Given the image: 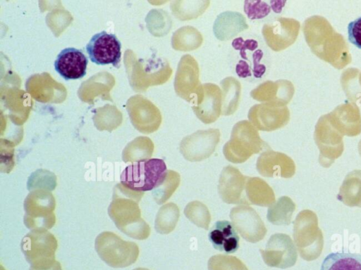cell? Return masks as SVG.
Instances as JSON below:
<instances>
[{
	"instance_id": "25",
	"label": "cell",
	"mask_w": 361,
	"mask_h": 270,
	"mask_svg": "<svg viewBox=\"0 0 361 270\" xmlns=\"http://www.w3.org/2000/svg\"><path fill=\"white\" fill-rule=\"evenodd\" d=\"M180 216L178 207L173 202L162 205L156 216L154 228L161 234H168L175 229Z\"/></svg>"
},
{
	"instance_id": "11",
	"label": "cell",
	"mask_w": 361,
	"mask_h": 270,
	"mask_svg": "<svg viewBox=\"0 0 361 270\" xmlns=\"http://www.w3.org/2000/svg\"><path fill=\"white\" fill-rule=\"evenodd\" d=\"M246 179L237 168L231 165L224 167L218 184L221 200L227 204L250 205L245 196Z\"/></svg>"
},
{
	"instance_id": "13",
	"label": "cell",
	"mask_w": 361,
	"mask_h": 270,
	"mask_svg": "<svg viewBox=\"0 0 361 270\" xmlns=\"http://www.w3.org/2000/svg\"><path fill=\"white\" fill-rule=\"evenodd\" d=\"M222 96L221 89L215 84L206 83L192 105L197 117L204 124L215 122L221 115Z\"/></svg>"
},
{
	"instance_id": "17",
	"label": "cell",
	"mask_w": 361,
	"mask_h": 270,
	"mask_svg": "<svg viewBox=\"0 0 361 270\" xmlns=\"http://www.w3.org/2000/svg\"><path fill=\"white\" fill-rule=\"evenodd\" d=\"M247 28L248 25L243 14L235 11H225L216 17L213 32L218 39L226 41Z\"/></svg>"
},
{
	"instance_id": "24",
	"label": "cell",
	"mask_w": 361,
	"mask_h": 270,
	"mask_svg": "<svg viewBox=\"0 0 361 270\" xmlns=\"http://www.w3.org/2000/svg\"><path fill=\"white\" fill-rule=\"evenodd\" d=\"M209 4V0H175L171 4V9L176 18L189 20L201 15Z\"/></svg>"
},
{
	"instance_id": "2",
	"label": "cell",
	"mask_w": 361,
	"mask_h": 270,
	"mask_svg": "<svg viewBox=\"0 0 361 270\" xmlns=\"http://www.w3.org/2000/svg\"><path fill=\"white\" fill-rule=\"evenodd\" d=\"M269 145L259 136L257 129L250 121L241 120L233 126L231 139L223 148L227 160L233 163H243L253 154L264 149Z\"/></svg>"
},
{
	"instance_id": "16",
	"label": "cell",
	"mask_w": 361,
	"mask_h": 270,
	"mask_svg": "<svg viewBox=\"0 0 361 270\" xmlns=\"http://www.w3.org/2000/svg\"><path fill=\"white\" fill-rule=\"evenodd\" d=\"M214 249L225 253H233L239 247V237L228 221H216L208 234Z\"/></svg>"
},
{
	"instance_id": "7",
	"label": "cell",
	"mask_w": 361,
	"mask_h": 270,
	"mask_svg": "<svg viewBox=\"0 0 361 270\" xmlns=\"http://www.w3.org/2000/svg\"><path fill=\"white\" fill-rule=\"evenodd\" d=\"M200 68L197 60L190 55H183L178 62L174 79L176 94L192 105L201 92Z\"/></svg>"
},
{
	"instance_id": "19",
	"label": "cell",
	"mask_w": 361,
	"mask_h": 270,
	"mask_svg": "<svg viewBox=\"0 0 361 270\" xmlns=\"http://www.w3.org/2000/svg\"><path fill=\"white\" fill-rule=\"evenodd\" d=\"M288 84L286 81H266L252 90L250 96L262 103L279 105L282 101H288Z\"/></svg>"
},
{
	"instance_id": "20",
	"label": "cell",
	"mask_w": 361,
	"mask_h": 270,
	"mask_svg": "<svg viewBox=\"0 0 361 270\" xmlns=\"http://www.w3.org/2000/svg\"><path fill=\"white\" fill-rule=\"evenodd\" d=\"M245 196L250 204L262 207L270 206L275 201L272 188L259 177L247 176Z\"/></svg>"
},
{
	"instance_id": "3",
	"label": "cell",
	"mask_w": 361,
	"mask_h": 270,
	"mask_svg": "<svg viewBox=\"0 0 361 270\" xmlns=\"http://www.w3.org/2000/svg\"><path fill=\"white\" fill-rule=\"evenodd\" d=\"M57 247L56 238L45 229L30 230L20 244L26 260L35 270L49 269L54 265Z\"/></svg>"
},
{
	"instance_id": "1",
	"label": "cell",
	"mask_w": 361,
	"mask_h": 270,
	"mask_svg": "<svg viewBox=\"0 0 361 270\" xmlns=\"http://www.w3.org/2000/svg\"><path fill=\"white\" fill-rule=\"evenodd\" d=\"M144 195L129 189L121 183L114 188L108 214L117 229L136 240L147 239L150 234L148 224L141 217L138 202Z\"/></svg>"
},
{
	"instance_id": "37",
	"label": "cell",
	"mask_w": 361,
	"mask_h": 270,
	"mask_svg": "<svg viewBox=\"0 0 361 270\" xmlns=\"http://www.w3.org/2000/svg\"><path fill=\"white\" fill-rule=\"evenodd\" d=\"M133 270H149V269H144V268H137V269H133Z\"/></svg>"
},
{
	"instance_id": "4",
	"label": "cell",
	"mask_w": 361,
	"mask_h": 270,
	"mask_svg": "<svg viewBox=\"0 0 361 270\" xmlns=\"http://www.w3.org/2000/svg\"><path fill=\"white\" fill-rule=\"evenodd\" d=\"M95 250L108 265L113 267H126L133 264L139 255V248L134 242L121 239L111 231L99 233L94 242Z\"/></svg>"
},
{
	"instance_id": "5",
	"label": "cell",
	"mask_w": 361,
	"mask_h": 270,
	"mask_svg": "<svg viewBox=\"0 0 361 270\" xmlns=\"http://www.w3.org/2000/svg\"><path fill=\"white\" fill-rule=\"evenodd\" d=\"M165 162L150 158L127 166L121 174V184L133 191H152L166 171Z\"/></svg>"
},
{
	"instance_id": "14",
	"label": "cell",
	"mask_w": 361,
	"mask_h": 270,
	"mask_svg": "<svg viewBox=\"0 0 361 270\" xmlns=\"http://www.w3.org/2000/svg\"><path fill=\"white\" fill-rule=\"evenodd\" d=\"M88 60L75 48H66L57 56L54 62L56 71L65 79H78L86 74Z\"/></svg>"
},
{
	"instance_id": "18",
	"label": "cell",
	"mask_w": 361,
	"mask_h": 270,
	"mask_svg": "<svg viewBox=\"0 0 361 270\" xmlns=\"http://www.w3.org/2000/svg\"><path fill=\"white\" fill-rule=\"evenodd\" d=\"M256 169L264 177H286L289 174V160L281 153L267 150L258 157Z\"/></svg>"
},
{
	"instance_id": "33",
	"label": "cell",
	"mask_w": 361,
	"mask_h": 270,
	"mask_svg": "<svg viewBox=\"0 0 361 270\" xmlns=\"http://www.w3.org/2000/svg\"><path fill=\"white\" fill-rule=\"evenodd\" d=\"M348 40L361 49V17L350 22L348 25Z\"/></svg>"
},
{
	"instance_id": "8",
	"label": "cell",
	"mask_w": 361,
	"mask_h": 270,
	"mask_svg": "<svg viewBox=\"0 0 361 270\" xmlns=\"http://www.w3.org/2000/svg\"><path fill=\"white\" fill-rule=\"evenodd\" d=\"M219 140L218 129L198 130L182 139L179 150L185 160L199 162L208 158L214 152Z\"/></svg>"
},
{
	"instance_id": "6",
	"label": "cell",
	"mask_w": 361,
	"mask_h": 270,
	"mask_svg": "<svg viewBox=\"0 0 361 270\" xmlns=\"http://www.w3.org/2000/svg\"><path fill=\"white\" fill-rule=\"evenodd\" d=\"M23 207V221L27 229H50L54 226L56 216L54 211L56 208V200L50 191H30L24 200Z\"/></svg>"
},
{
	"instance_id": "26",
	"label": "cell",
	"mask_w": 361,
	"mask_h": 270,
	"mask_svg": "<svg viewBox=\"0 0 361 270\" xmlns=\"http://www.w3.org/2000/svg\"><path fill=\"white\" fill-rule=\"evenodd\" d=\"M180 174L173 170H166L157 186L152 190L154 200L158 205L166 202L180 184Z\"/></svg>"
},
{
	"instance_id": "10",
	"label": "cell",
	"mask_w": 361,
	"mask_h": 270,
	"mask_svg": "<svg viewBox=\"0 0 361 270\" xmlns=\"http://www.w3.org/2000/svg\"><path fill=\"white\" fill-rule=\"evenodd\" d=\"M232 224L238 233L247 242L257 243L262 240L267 229L257 212L248 205H238L230 212Z\"/></svg>"
},
{
	"instance_id": "15",
	"label": "cell",
	"mask_w": 361,
	"mask_h": 270,
	"mask_svg": "<svg viewBox=\"0 0 361 270\" xmlns=\"http://www.w3.org/2000/svg\"><path fill=\"white\" fill-rule=\"evenodd\" d=\"M293 26L291 20L283 18L265 23L262 33L267 46L275 51L288 46L293 37Z\"/></svg>"
},
{
	"instance_id": "35",
	"label": "cell",
	"mask_w": 361,
	"mask_h": 270,
	"mask_svg": "<svg viewBox=\"0 0 361 270\" xmlns=\"http://www.w3.org/2000/svg\"><path fill=\"white\" fill-rule=\"evenodd\" d=\"M235 72L238 77L245 78L250 77L251 68L249 64L245 60H240L235 67Z\"/></svg>"
},
{
	"instance_id": "22",
	"label": "cell",
	"mask_w": 361,
	"mask_h": 270,
	"mask_svg": "<svg viewBox=\"0 0 361 270\" xmlns=\"http://www.w3.org/2000/svg\"><path fill=\"white\" fill-rule=\"evenodd\" d=\"M320 270H361V254L331 252L324 259Z\"/></svg>"
},
{
	"instance_id": "30",
	"label": "cell",
	"mask_w": 361,
	"mask_h": 270,
	"mask_svg": "<svg viewBox=\"0 0 361 270\" xmlns=\"http://www.w3.org/2000/svg\"><path fill=\"white\" fill-rule=\"evenodd\" d=\"M209 264L210 270H246L237 258L231 256H214L210 259Z\"/></svg>"
},
{
	"instance_id": "34",
	"label": "cell",
	"mask_w": 361,
	"mask_h": 270,
	"mask_svg": "<svg viewBox=\"0 0 361 270\" xmlns=\"http://www.w3.org/2000/svg\"><path fill=\"white\" fill-rule=\"evenodd\" d=\"M263 52L261 49L255 51L252 53V73L257 78H260L266 71V66L261 63Z\"/></svg>"
},
{
	"instance_id": "9",
	"label": "cell",
	"mask_w": 361,
	"mask_h": 270,
	"mask_svg": "<svg viewBox=\"0 0 361 270\" xmlns=\"http://www.w3.org/2000/svg\"><path fill=\"white\" fill-rule=\"evenodd\" d=\"M121 44L116 36L106 31L95 34L86 46L91 61L97 65L111 64L117 67L121 61Z\"/></svg>"
},
{
	"instance_id": "28",
	"label": "cell",
	"mask_w": 361,
	"mask_h": 270,
	"mask_svg": "<svg viewBox=\"0 0 361 270\" xmlns=\"http://www.w3.org/2000/svg\"><path fill=\"white\" fill-rule=\"evenodd\" d=\"M56 186V176L52 172L38 169L33 172L27 179V188L30 191L35 190L53 191Z\"/></svg>"
},
{
	"instance_id": "29",
	"label": "cell",
	"mask_w": 361,
	"mask_h": 270,
	"mask_svg": "<svg viewBox=\"0 0 361 270\" xmlns=\"http://www.w3.org/2000/svg\"><path fill=\"white\" fill-rule=\"evenodd\" d=\"M290 203L289 200L282 197L270 206L267 210V218L268 221L275 225H281L288 222Z\"/></svg>"
},
{
	"instance_id": "27",
	"label": "cell",
	"mask_w": 361,
	"mask_h": 270,
	"mask_svg": "<svg viewBox=\"0 0 361 270\" xmlns=\"http://www.w3.org/2000/svg\"><path fill=\"white\" fill-rule=\"evenodd\" d=\"M184 214L195 225L208 230L211 214L204 203L197 200L189 202L184 209Z\"/></svg>"
},
{
	"instance_id": "21",
	"label": "cell",
	"mask_w": 361,
	"mask_h": 270,
	"mask_svg": "<svg viewBox=\"0 0 361 270\" xmlns=\"http://www.w3.org/2000/svg\"><path fill=\"white\" fill-rule=\"evenodd\" d=\"M220 86L222 96L221 115H231L238 108L241 84L235 77H227L221 81Z\"/></svg>"
},
{
	"instance_id": "31",
	"label": "cell",
	"mask_w": 361,
	"mask_h": 270,
	"mask_svg": "<svg viewBox=\"0 0 361 270\" xmlns=\"http://www.w3.org/2000/svg\"><path fill=\"white\" fill-rule=\"evenodd\" d=\"M244 11L251 20L262 19L271 11L270 6L262 1L246 0L244 1Z\"/></svg>"
},
{
	"instance_id": "36",
	"label": "cell",
	"mask_w": 361,
	"mask_h": 270,
	"mask_svg": "<svg viewBox=\"0 0 361 270\" xmlns=\"http://www.w3.org/2000/svg\"><path fill=\"white\" fill-rule=\"evenodd\" d=\"M30 270H35V269L30 268ZM46 270H61V267L60 263L59 262H56L54 265L51 269H46Z\"/></svg>"
},
{
	"instance_id": "12",
	"label": "cell",
	"mask_w": 361,
	"mask_h": 270,
	"mask_svg": "<svg viewBox=\"0 0 361 270\" xmlns=\"http://www.w3.org/2000/svg\"><path fill=\"white\" fill-rule=\"evenodd\" d=\"M247 117L257 129L271 131L285 124L288 119V110L279 104L262 103L252 106Z\"/></svg>"
},
{
	"instance_id": "32",
	"label": "cell",
	"mask_w": 361,
	"mask_h": 270,
	"mask_svg": "<svg viewBox=\"0 0 361 270\" xmlns=\"http://www.w3.org/2000/svg\"><path fill=\"white\" fill-rule=\"evenodd\" d=\"M232 46L240 51L241 57L244 59H247V51H256L258 46V42L252 39H243L242 37H238L233 40Z\"/></svg>"
},
{
	"instance_id": "23",
	"label": "cell",
	"mask_w": 361,
	"mask_h": 270,
	"mask_svg": "<svg viewBox=\"0 0 361 270\" xmlns=\"http://www.w3.org/2000/svg\"><path fill=\"white\" fill-rule=\"evenodd\" d=\"M203 42L202 34L194 27L183 26L176 30L171 38L172 47L180 51H190L198 49Z\"/></svg>"
}]
</instances>
